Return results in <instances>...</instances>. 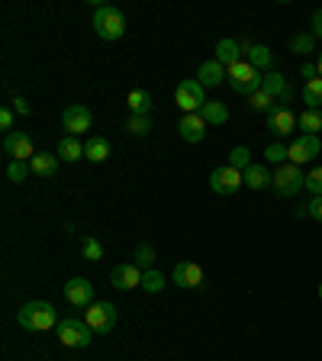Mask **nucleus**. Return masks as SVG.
I'll return each mask as SVG.
<instances>
[{"instance_id": "f257e3e1", "label": "nucleus", "mask_w": 322, "mask_h": 361, "mask_svg": "<svg viewBox=\"0 0 322 361\" xmlns=\"http://www.w3.org/2000/svg\"><path fill=\"white\" fill-rule=\"evenodd\" d=\"M16 323L30 332H49L52 326H58V313H55L52 303L45 300H30L23 303L20 313H16Z\"/></svg>"}, {"instance_id": "f03ea898", "label": "nucleus", "mask_w": 322, "mask_h": 361, "mask_svg": "<svg viewBox=\"0 0 322 361\" xmlns=\"http://www.w3.org/2000/svg\"><path fill=\"white\" fill-rule=\"evenodd\" d=\"M94 32H97L104 42H116V39L126 36V16H123L120 7L113 4H100L94 10Z\"/></svg>"}, {"instance_id": "7ed1b4c3", "label": "nucleus", "mask_w": 322, "mask_h": 361, "mask_svg": "<svg viewBox=\"0 0 322 361\" xmlns=\"http://www.w3.org/2000/svg\"><path fill=\"white\" fill-rule=\"evenodd\" d=\"M303 188H306V174H303V168L290 165V161H284V165L271 171V190L278 197H297Z\"/></svg>"}, {"instance_id": "20e7f679", "label": "nucleus", "mask_w": 322, "mask_h": 361, "mask_svg": "<svg viewBox=\"0 0 322 361\" xmlns=\"http://www.w3.org/2000/svg\"><path fill=\"white\" fill-rule=\"evenodd\" d=\"M261 71H258L255 65H248L245 59L242 61H235L233 68H229V78H225V81H229V87L235 90V94H242V97H252V94H255V90H261Z\"/></svg>"}, {"instance_id": "39448f33", "label": "nucleus", "mask_w": 322, "mask_h": 361, "mask_svg": "<svg viewBox=\"0 0 322 361\" xmlns=\"http://www.w3.org/2000/svg\"><path fill=\"white\" fill-rule=\"evenodd\" d=\"M90 338H94V329L84 319H78V316L58 319V342L65 348H87Z\"/></svg>"}, {"instance_id": "423d86ee", "label": "nucleus", "mask_w": 322, "mask_h": 361, "mask_svg": "<svg viewBox=\"0 0 322 361\" xmlns=\"http://www.w3.org/2000/svg\"><path fill=\"white\" fill-rule=\"evenodd\" d=\"M174 104L180 106L184 113H200L203 104H206V87H203L197 78H184L174 90Z\"/></svg>"}, {"instance_id": "0eeeda50", "label": "nucleus", "mask_w": 322, "mask_h": 361, "mask_svg": "<svg viewBox=\"0 0 322 361\" xmlns=\"http://www.w3.org/2000/svg\"><path fill=\"white\" fill-rule=\"evenodd\" d=\"M322 152V139L319 135H297L290 145H287V161L290 165H297V168H303V165H309L316 155Z\"/></svg>"}, {"instance_id": "6e6552de", "label": "nucleus", "mask_w": 322, "mask_h": 361, "mask_svg": "<svg viewBox=\"0 0 322 361\" xmlns=\"http://www.w3.org/2000/svg\"><path fill=\"white\" fill-rule=\"evenodd\" d=\"M210 188H213V194H219V197H233L239 188H245V178H242L239 168H233L229 161H225V165L213 168Z\"/></svg>"}, {"instance_id": "1a4fd4ad", "label": "nucleus", "mask_w": 322, "mask_h": 361, "mask_svg": "<svg viewBox=\"0 0 322 361\" xmlns=\"http://www.w3.org/2000/svg\"><path fill=\"white\" fill-rule=\"evenodd\" d=\"M84 323L94 332H110L116 326V307L106 300H94L87 310H84Z\"/></svg>"}, {"instance_id": "9d476101", "label": "nucleus", "mask_w": 322, "mask_h": 361, "mask_svg": "<svg viewBox=\"0 0 322 361\" xmlns=\"http://www.w3.org/2000/svg\"><path fill=\"white\" fill-rule=\"evenodd\" d=\"M61 126L68 129V135H81L94 126V113H90V106H84V104H71V106H65V113H61Z\"/></svg>"}, {"instance_id": "9b49d317", "label": "nucleus", "mask_w": 322, "mask_h": 361, "mask_svg": "<svg viewBox=\"0 0 322 361\" xmlns=\"http://www.w3.org/2000/svg\"><path fill=\"white\" fill-rule=\"evenodd\" d=\"M4 152H7L13 161H32L36 158V145H32V139L26 133H7L4 135Z\"/></svg>"}, {"instance_id": "f8f14e48", "label": "nucleus", "mask_w": 322, "mask_h": 361, "mask_svg": "<svg viewBox=\"0 0 322 361\" xmlns=\"http://www.w3.org/2000/svg\"><path fill=\"white\" fill-rule=\"evenodd\" d=\"M65 300L71 303V307H84V310H87L90 303H94V284H90L87 278H71L65 284Z\"/></svg>"}, {"instance_id": "ddd939ff", "label": "nucleus", "mask_w": 322, "mask_h": 361, "mask_svg": "<svg viewBox=\"0 0 322 361\" xmlns=\"http://www.w3.org/2000/svg\"><path fill=\"white\" fill-rule=\"evenodd\" d=\"M268 129L278 135V139L297 133V113H293L290 106H274V110L268 113Z\"/></svg>"}, {"instance_id": "4468645a", "label": "nucleus", "mask_w": 322, "mask_h": 361, "mask_svg": "<svg viewBox=\"0 0 322 361\" xmlns=\"http://www.w3.org/2000/svg\"><path fill=\"white\" fill-rule=\"evenodd\" d=\"M178 133L184 142H203V135H206V120H203L200 113H184L178 120Z\"/></svg>"}, {"instance_id": "2eb2a0df", "label": "nucleus", "mask_w": 322, "mask_h": 361, "mask_svg": "<svg viewBox=\"0 0 322 361\" xmlns=\"http://www.w3.org/2000/svg\"><path fill=\"white\" fill-rule=\"evenodd\" d=\"M110 284L116 290H132V287H142V271L135 264H116L110 274Z\"/></svg>"}, {"instance_id": "dca6fc26", "label": "nucleus", "mask_w": 322, "mask_h": 361, "mask_svg": "<svg viewBox=\"0 0 322 361\" xmlns=\"http://www.w3.org/2000/svg\"><path fill=\"white\" fill-rule=\"evenodd\" d=\"M174 284L184 287V290H194L203 284V268L194 262H178L174 264Z\"/></svg>"}, {"instance_id": "f3484780", "label": "nucleus", "mask_w": 322, "mask_h": 361, "mask_svg": "<svg viewBox=\"0 0 322 361\" xmlns=\"http://www.w3.org/2000/svg\"><path fill=\"white\" fill-rule=\"evenodd\" d=\"M242 59H245L248 65H255L258 71L274 65V52H271L268 45H261V42H242Z\"/></svg>"}, {"instance_id": "a211bd4d", "label": "nucleus", "mask_w": 322, "mask_h": 361, "mask_svg": "<svg viewBox=\"0 0 322 361\" xmlns=\"http://www.w3.org/2000/svg\"><path fill=\"white\" fill-rule=\"evenodd\" d=\"M229 78V71H225V65H219L216 59L210 61H200V71H197V81L203 84V87H219V84Z\"/></svg>"}, {"instance_id": "6ab92c4d", "label": "nucleus", "mask_w": 322, "mask_h": 361, "mask_svg": "<svg viewBox=\"0 0 322 361\" xmlns=\"http://www.w3.org/2000/svg\"><path fill=\"white\" fill-rule=\"evenodd\" d=\"M261 90L264 94H271L274 100H290L293 97V90L287 87V81H284L280 71H268V75L261 78Z\"/></svg>"}, {"instance_id": "aec40b11", "label": "nucleus", "mask_w": 322, "mask_h": 361, "mask_svg": "<svg viewBox=\"0 0 322 361\" xmlns=\"http://www.w3.org/2000/svg\"><path fill=\"white\" fill-rule=\"evenodd\" d=\"M216 61L225 68H233L235 61H242V42L239 39H219L216 42Z\"/></svg>"}, {"instance_id": "412c9836", "label": "nucleus", "mask_w": 322, "mask_h": 361, "mask_svg": "<svg viewBox=\"0 0 322 361\" xmlns=\"http://www.w3.org/2000/svg\"><path fill=\"white\" fill-rule=\"evenodd\" d=\"M200 116L206 120V126H223L225 120H229V106L223 104V100H206L200 110Z\"/></svg>"}, {"instance_id": "4be33fe9", "label": "nucleus", "mask_w": 322, "mask_h": 361, "mask_svg": "<svg viewBox=\"0 0 322 361\" xmlns=\"http://www.w3.org/2000/svg\"><path fill=\"white\" fill-rule=\"evenodd\" d=\"M242 178H245V188H248V190H264V188H271V171H268L264 165L245 168V171H242Z\"/></svg>"}, {"instance_id": "5701e85b", "label": "nucleus", "mask_w": 322, "mask_h": 361, "mask_svg": "<svg viewBox=\"0 0 322 361\" xmlns=\"http://www.w3.org/2000/svg\"><path fill=\"white\" fill-rule=\"evenodd\" d=\"M55 155H58V161H71V165H75V161L84 158V145L78 142L75 135H65L58 142V149H55Z\"/></svg>"}, {"instance_id": "b1692460", "label": "nucleus", "mask_w": 322, "mask_h": 361, "mask_svg": "<svg viewBox=\"0 0 322 361\" xmlns=\"http://www.w3.org/2000/svg\"><path fill=\"white\" fill-rule=\"evenodd\" d=\"M32 174H39V178H52L55 171H58V155H49V152H36V158L30 161Z\"/></svg>"}, {"instance_id": "393cba45", "label": "nucleus", "mask_w": 322, "mask_h": 361, "mask_svg": "<svg viewBox=\"0 0 322 361\" xmlns=\"http://www.w3.org/2000/svg\"><path fill=\"white\" fill-rule=\"evenodd\" d=\"M84 158H87V161H94V165L106 161V158H110V142H106L104 135H94V139L84 145Z\"/></svg>"}, {"instance_id": "a878e982", "label": "nucleus", "mask_w": 322, "mask_h": 361, "mask_svg": "<svg viewBox=\"0 0 322 361\" xmlns=\"http://www.w3.org/2000/svg\"><path fill=\"white\" fill-rule=\"evenodd\" d=\"M297 129H303V135H319L322 133V110H303L297 116Z\"/></svg>"}, {"instance_id": "bb28decb", "label": "nucleus", "mask_w": 322, "mask_h": 361, "mask_svg": "<svg viewBox=\"0 0 322 361\" xmlns=\"http://www.w3.org/2000/svg\"><path fill=\"white\" fill-rule=\"evenodd\" d=\"M303 104H306V110H322V78L303 84Z\"/></svg>"}, {"instance_id": "cd10ccee", "label": "nucleus", "mask_w": 322, "mask_h": 361, "mask_svg": "<svg viewBox=\"0 0 322 361\" xmlns=\"http://www.w3.org/2000/svg\"><path fill=\"white\" fill-rule=\"evenodd\" d=\"M126 104H129V113H135V116H149V110H151L149 90H132V94L126 97Z\"/></svg>"}, {"instance_id": "c85d7f7f", "label": "nucleus", "mask_w": 322, "mask_h": 361, "mask_svg": "<svg viewBox=\"0 0 322 361\" xmlns=\"http://www.w3.org/2000/svg\"><path fill=\"white\" fill-rule=\"evenodd\" d=\"M290 52H297V55L316 52V36L313 32H297V36L290 39Z\"/></svg>"}, {"instance_id": "c756f323", "label": "nucleus", "mask_w": 322, "mask_h": 361, "mask_svg": "<svg viewBox=\"0 0 322 361\" xmlns=\"http://www.w3.org/2000/svg\"><path fill=\"white\" fill-rule=\"evenodd\" d=\"M81 258L84 262H100V258H104V245H100L94 235H84L81 239Z\"/></svg>"}, {"instance_id": "7c9ffc66", "label": "nucleus", "mask_w": 322, "mask_h": 361, "mask_svg": "<svg viewBox=\"0 0 322 361\" xmlns=\"http://www.w3.org/2000/svg\"><path fill=\"white\" fill-rule=\"evenodd\" d=\"M132 264L139 271H151V268H155V248H151V245H139V248H135V255H132Z\"/></svg>"}, {"instance_id": "2f4dec72", "label": "nucleus", "mask_w": 322, "mask_h": 361, "mask_svg": "<svg viewBox=\"0 0 322 361\" xmlns=\"http://www.w3.org/2000/svg\"><path fill=\"white\" fill-rule=\"evenodd\" d=\"M142 290H149V293H161L165 290V274L161 271H142Z\"/></svg>"}, {"instance_id": "473e14b6", "label": "nucleus", "mask_w": 322, "mask_h": 361, "mask_svg": "<svg viewBox=\"0 0 322 361\" xmlns=\"http://www.w3.org/2000/svg\"><path fill=\"white\" fill-rule=\"evenodd\" d=\"M248 106H252V110H258V113H271L274 106H278V100L271 97V94H264V90H255V94L248 97Z\"/></svg>"}, {"instance_id": "72a5a7b5", "label": "nucleus", "mask_w": 322, "mask_h": 361, "mask_svg": "<svg viewBox=\"0 0 322 361\" xmlns=\"http://www.w3.org/2000/svg\"><path fill=\"white\" fill-rule=\"evenodd\" d=\"M229 165L239 168V171H245V168H252V152L245 149V145H235L233 152H229Z\"/></svg>"}, {"instance_id": "f704fd0d", "label": "nucleus", "mask_w": 322, "mask_h": 361, "mask_svg": "<svg viewBox=\"0 0 322 361\" xmlns=\"http://www.w3.org/2000/svg\"><path fill=\"white\" fill-rule=\"evenodd\" d=\"M126 129H129L132 135H149V133H151V120H149V116H135V113H129Z\"/></svg>"}, {"instance_id": "c9c22d12", "label": "nucleus", "mask_w": 322, "mask_h": 361, "mask_svg": "<svg viewBox=\"0 0 322 361\" xmlns=\"http://www.w3.org/2000/svg\"><path fill=\"white\" fill-rule=\"evenodd\" d=\"M264 158H268V165H284L287 161V145H280V142H271L268 149H264Z\"/></svg>"}, {"instance_id": "e433bc0d", "label": "nucleus", "mask_w": 322, "mask_h": 361, "mask_svg": "<svg viewBox=\"0 0 322 361\" xmlns=\"http://www.w3.org/2000/svg\"><path fill=\"white\" fill-rule=\"evenodd\" d=\"M30 171H32L30 161H10V165H7V178L13 180V184H23Z\"/></svg>"}, {"instance_id": "4c0bfd02", "label": "nucleus", "mask_w": 322, "mask_h": 361, "mask_svg": "<svg viewBox=\"0 0 322 361\" xmlns=\"http://www.w3.org/2000/svg\"><path fill=\"white\" fill-rule=\"evenodd\" d=\"M306 190L313 197H322V168H313V171L306 174Z\"/></svg>"}, {"instance_id": "58836bf2", "label": "nucleus", "mask_w": 322, "mask_h": 361, "mask_svg": "<svg viewBox=\"0 0 322 361\" xmlns=\"http://www.w3.org/2000/svg\"><path fill=\"white\" fill-rule=\"evenodd\" d=\"M13 123H16L13 106H4V110H0V129H7V133H13Z\"/></svg>"}, {"instance_id": "ea45409f", "label": "nucleus", "mask_w": 322, "mask_h": 361, "mask_svg": "<svg viewBox=\"0 0 322 361\" xmlns=\"http://www.w3.org/2000/svg\"><path fill=\"white\" fill-rule=\"evenodd\" d=\"M306 216H313L322 223V197H313V200L306 203Z\"/></svg>"}, {"instance_id": "a19ab883", "label": "nucleus", "mask_w": 322, "mask_h": 361, "mask_svg": "<svg viewBox=\"0 0 322 361\" xmlns=\"http://www.w3.org/2000/svg\"><path fill=\"white\" fill-rule=\"evenodd\" d=\"M10 106H13V113H20V116H30L32 113V106H30V100L26 97H13V104Z\"/></svg>"}, {"instance_id": "79ce46f5", "label": "nucleus", "mask_w": 322, "mask_h": 361, "mask_svg": "<svg viewBox=\"0 0 322 361\" xmlns=\"http://www.w3.org/2000/svg\"><path fill=\"white\" fill-rule=\"evenodd\" d=\"M300 75L306 78V81H313V78H319V68H316V61H303V65H300Z\"/></svg>"}, {"instance_id": "37998d69", "label": "nucleus", "mask_w": 322, "mask_h": 361, "mask_svg": "<svg viewBox=\"0 0 322 361\" xmlns=\"http://www.w3.org/2000/svg\"><path fill=\"white\" fill-rule=\"evenodd\" d=\"M313 36H316V39H322V7L313 13Z\"/></svg>"}, {"instance_id": "c03bdc74", "label": "nucleus", "mask_w": 322, "mask_h": 361, "mask_svg": "<svg viewBox=\"0 0 322 361\" xmlns=\"http://www.w3.org/2000/svg\"><path fill=\"white\" fill-rule=\"evenodd\" d=\"M316 68H319V78H322V52H319V61H316Z\"/></svg>"}, {"instance_id": "a18cd8bd", "label": "nucleus", "mask_w": 322, "mask_h": 361, "mask_svg": "<svg viewBox=\"0 0 322 361\" xmlns=\"http://www.w3.org/2000/svg\"><path fill=\"white\" fill-rule=\"evenodd\" d=\"M319 297H322V284H319Z\"/></svg>"}]
</instances>
